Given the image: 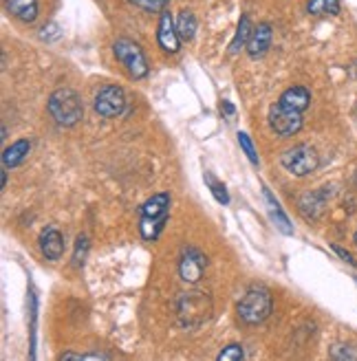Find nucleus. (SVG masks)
I'll return each instance as SVG.
<instances>
[{"instance_id":"9b49d317","label":"nucleus","mask_w":357,"mask_h":361,"mask_svg":"<svg viewBox=\"0 0 357 361\" xmlns=\"http://www.w3.org/2000/svg\"><path fill=\"white\" fill-rule=\"evenodd\" d=\"M40 251L47 260H60L64 254V240H62V233L56 227H49L40 233Z\"/></svg>"},{"instance_id":"412c9836","label":"nucleus","mask_w":357,"mask_h":361,"mask_svg":"<svg viewBox=\"0 0 357 361\" xmlns=\"http://www.w3.org/2000/svg\"><path fill=\"white\" fill-rule=\"evenodd\" d=\"M245 357V350H243V346L241 344H229V346H225L221 353H219V361H241Z\"/></svg>"},{"instance_id":"4be33fe9","label":"nucleus","mask_w":357,"mask_h":361,"mask_svg":"<svg viewBox=\"0 0 357 361\" xmlns=\"http://www.w3.org/2000/svg\"><path fill=\"white\" fill-rule=\"evenodd\" d=\"M131 3L137 5V7H141L144 11H155V13L159 11V13H162L168 7L170 0H131Z\"/></svg>"},{"instance_id":"1a4fd4ad","label":"nucleus","mask_w":357,"mask_h":361,"mask_svg":"<svg viewBox=\"0 0 357 361\" xmlns=\"http://www.w3.org/2000/svg\"><path fill=\"white\" fill-rule=\"evenodd\" d=\"M272 40H274V31L270 23H260L258 27H254L252 35H249L247 42V53L249 58H262L267 51L272 49Z\"/></svg>"},{"instance_id":"dca6fc26","label":"nucleus","mask_w":357,"mask_h":361,"mask_svg":"<svg viewBox=\"0 0 357 361\" xmlns=\"http://www.w3.org/2000/svg\"><path fill=\"white\" fill-rule=\"evenodd\" d=\"M176 33H178V38L190 42L194 40V33H196V18L192 11L183 9V11H178V18H176Z\"/></svg>"},{"instance_id":"5701e85b","label":"nucleus","mask_w":357,"mask_h":361,"mask_svg":"<svg viewBox=\"0 0 357 361\" xmlns=\"http://www.w3.org/2000/svg\"><path fill=\"white\" fill-rule=\"evenodd\" d=\"M205 180H207V183H210V188H212V192H214V196H217V201L219 203H229V196H227V192H225V185L223 183H219V180L217 178H214V176H210L207 172H205Z\"/></svg>"},{"instance_id":"4468645a","label":"nucleus","mask_w":357,"mask_h":361,"mask_svg":"<svg viewBox=\"0 0 357 361\" xmlns=\"http://www.w3.org/2000/svg\"><path fill=\"white\" fill-rule=\"evenodd\" d=\"M29 148H31L29 139H20V141L11 143V146L5 148V152H3V166H5V168H16V166H20L23 161H25V157L29 154Z\"/></svg>"},{"instance_id":"bb28decb","label":"nucleus","mask_w":357,"mask_h":361,"mask_svg":"<svg viewBox=\"0 0 357 361\" xmlns=\"http://www.w3.org/2000/svg\"><path fill=\"white\" fill-rule=\"evenodd\" d=\"M333 251L337 256H340L342 260H346V262H351V264H355V260H353V256L349 254V251H344V249H340V247H333Z\"/></svg>"},{"instance_id":"c756f323","label":"nucleus","mask_w":357,"mask_h":361,"mask_svg":"<svg viewBox=\"0 0 357 361\" xmlns=\"http://www.w3.org/2000/svg\"><path fill=\"white\" fill-rule=\"evenodd\" d=\"M355 243H357V231H355Z\"/></svg>"},{"instance_id":"f8f14e48","label":"nucleus","mask_w":357,"mask_h":361,"mask_svg":"<svg viewBox=\"0 0 357 361\" xmlns=\"http://www.w3.org/2000/svg\"><path fill=\"white\" fill-rule=\"evenodd\" d=\"M278 104H282L284 108H289V111L302 113V111H307L309 104H311V93L305 86H291L280 95Z\"/></svg>"},{"instance_id":"423d86ee","label":"nucleus","mask_w":357,"mask_h":361,"mask_svg":"<svg viewBox=\"0 0 357 361\" xmlns=\"http://www.w3.org/2000/svg\"><path fill=\"white\" fill-rule=\"evenodd\" d=\"M267 119H270V128L278 137H294L302 128V113L289 111V108H284L278 102L270 108V115H267Z\"/></svg>"},{"instance_id":"f3484780","label":"nucleus","mask_w":357,"mask_h":361,"mask_svg":"<svg viewBox=\"0 0 357 361\" xmlns=\"http://www.w3.org/2000/svg\"><path fill=\"white\" fill-rule=\"evenodd\" d=\"M166 223H168V214H164V216H141V236H144L146 240H155Z\"/></svg>"},{"instance_id":"b1692460","label":"nucleus","mask_w":357,"mask_h":361,"mask_svg":"<svg viewBox=\"0 0 357 361\" xmlns=\"http://www.w3.org/2000/svg\"><path fill=\"white\" fill-rule=\"evenodd\" d=\"M238 143H241V148L245 150L247 159L252 161V164H258L256 148H254V143H252V139H249V135H247V133H238Z\"/></svg>"},{"instance_id":"7ed1b4c3","label":"nucleus","mask_w":357,"mask_h":361,"mask_svg":"<svg viewBox=\"0 0 357 361\" xmlns=\"http://www.w3.org/2000/svg\"><path fill=\"white\" fill-rule=\"evenodd\" d=\"M236 313L241 317V322L254 326V324L265 322L272 315V295L267 288L262 286H254L243 295V300L236 306Z\"/></svg>"},{"instance_id":"2eb2a0df","label":"nucleus","mask_w":357,"mask_h":361,"mask_svg":"<svg viewBox=\"0 0 357 361\" xmlns=\"http://www.w3.org/2000/svg\"><path fill=\"white\" fill-rule=\"evenodd\" d=\"M168 207H170V194L166 192L155 194L141 205V216H164L168 214Z\"/></svg>"},{"instance_id":"c85d7f7f","label":"nucleus","mask_w":357,"mask_h":361,"mask_svg":"<svg viewBox=\"0 0 357 361\" xmlns=\"http://www.w3.org/2000/svg\"><path fill=\"white\" fill-rule=\"evenodd\" d=\"M0 178H3V190H5V185H7V172L3 170V174H0Z\"/></svg>"},{"instance_id":"20e7f679","label":"nucleus","mask_w":357,"mask_h":361,"mask_svg":"<svg viewBox=\"0 0 357 361\" xmlns=\"http://www.w3.org/2000/svg\"><path fill=\"white\" fill-rule=\"evenodd\" d=\"M113 53L115 58L123 64V68L128 71V75L135 78V80H141L148 75V60L144 56V51L141 47L128 38H119L115 40L113 44Z\"/></svg>"},{"instance_id":"f03ea898","label":"nucleus","mask_w":357,"mask_h":361,"mask_svg":"<svg viewBox=\"0 0 357 361\" xmlns=\"http://www.w3.org/2000/svg\"><path fill=\"white\" fill-rule=\"evenodd\" d=\"M212 315V300L207 293L192 291V293H181L176 300V317L186 329H199L205 324Z\"/></svg>"},{"instance_id":"aec40b11","label":"nucleus","mask_w":357,"mask_h":361,"mask_svg":"<svg viewBox=\"0 0 357 361\" xmlns=\"http://www.w3.org/2000/svg\"><path fill=\"white\" fill-rule=\"evenodd\" d=\"M309 207L313 209L311 219H317L320 212H322V207H325V198H322V194H305V196H302V198H300V212L305 214Z\"/></svg>"},{"instance_id":"39448f33","label":"nucleus","mask_w":357,"mask_h":361,"mask_svg":"<svg viewBox=\"0 0 357 361\" xmlns=\"http://www.w3.org/2000/svg\"><path fill=\"white\" fill-rule=\"evenodd\" d=\"M282 168L287 170L289 174L294 176H307L311 172L317 170L320 166V157L315 152V148L307 146V143H302V146H296L291 150H287L280 159Z\"/></svg>"},{"instance_id":"393cba45","label":"nucleus","mask_w":357,"mask_h":361,"mask_svg":"<svg viewBox=\"0 0 357 361\" xmlns=\"http://www.w3.org/2000/svg\"><path fill=\"white\" fill-rule=\"evenodd\" d=\"M331 357L333 359H357V350H353V346H349V344H337L331 348Z\"/></svg>"},{"instance_id":"f257e3e1","label":"nucleus","mask_w":357,"mask_h":361,"mask_svg":"<svg viewBox=\"0 0 357 361\" xmlns=\"http://www.w3.org/2000/svg\"><path fill=\"white\" fill-rule=\"evenodd\" d=\"M47 108H49V115L56 119V123L64 126V128L80 123V119L84 117V104L73 88L53 90L47 102Z\"/></svg>"},{"instance_id":"0eeeda50","label":"nucleus","mask_w":357,"mask_h":361,"mask_svg":"<svg viewBox=\"0 0 357 361\" xmlns=\"http://www.w3.org/2000/svg\"><path fill=\"white\" fill-rule=\"evenodd\" d=\"M95 113L99 117H119L123 113V108H126V93H123L121 86H104L97 97H95Z\"/></svg>"},{"instance_id":"6ab92c4d","label":"nucleus","mask_w":357,"mask_h":361,"mask_svg":"<svg viewBox=\"0 0 357 361\" xmlns=\"http://www.w3.org/2000/svg\"><path fill=\"white\" fill-rule=\"evenodd\" d=\"M307 11L311 16H337L340 13V0H309Z\"/></svg>"},{"instance_id":"ddd939ff","label":"nucleus","mask_w":357,"mask_h":361,"mask_svg":"<svg viewBox=\"0 0 357 361\" xmlns=\"http://www.w3.org/2000/svg\"><path fill=\"white\" fill-rule=\"evenodd\" d=\"M5 7L23 23H33L38 18V0H5Z\"/></svg>"},{"instance_id":"9d476101","label":"nucleus","mask_w":357,"mask_h":361,"mask_svg":"<svg viewBox=\"0 0 357 361\" xmlns=\"http://www.w3.org/2000/svg\"><path fill=\"white\" fill-rule=\"evenodd\" d=\"M157 40L159 47H162L166 53H176L178 51V33H176V25L172 20V13L168 9L162 11V18H159V31H157Z\"/></svg>"},{"instance_id":"a211bd4d","label":"nucleus","mask_w":357,"mask_h":361,"mask_svg":"<svg viewBox=\"0 0 357 361\" xmlns=\"http://www.w3.org/2000/svg\"><path fill=\"white\" fill-rule=\"evenodd\" d=\"M252 31H254V27H252V20H249V16H243V18H241V23H238V29H236L234 40H231V44H229V51H231V53H238L243 47H247Z\"/></svg>"},{"instance_id":"a878e982","label":"nucleus","mask_w":357,"mask_h":361,"mask_svg":"<svg viewBox=\"0 0 357 361\" xmlns=\"http://www.w3.org/2000/svg\"><path fill=\"white\" fill-rule=\"evenodd\" d=\"M86 249H88V238H86V236H78V243H75V256H73V260H75L78 267L84 262Z\"/></svg>"},{"instance_id":"cd10ccee","label":"nucleus","mask_w":357,"mask_h":361,"mask_svg":"<svg viewBox=\"0 0 357 361\" xmlns=\"http://www.w3.org/2000/svg\"><path fill=\"white\" fill-rule=\"evenodd\" d=\"M223 108H225V113H227V115H231V113H234V106H231L229 102H225V104H223Z\"/></svg>"},{"instance_id":"6e6552de","label":"nucleus","mask_w":357,"mask_h":361,"mask_svg":"<svg viewBox=\"0 0 357 361\" xmlns=\"http://www.w3.org/2000/svg\"><path fill=\"white\" fill-rule=\"evenodd\" d=\"M205 267H207V258L199 249L188 247V249H183L181 260H178V276H181V280L188 284H196L203 278Z\"/></svg>"}]
</instances>
